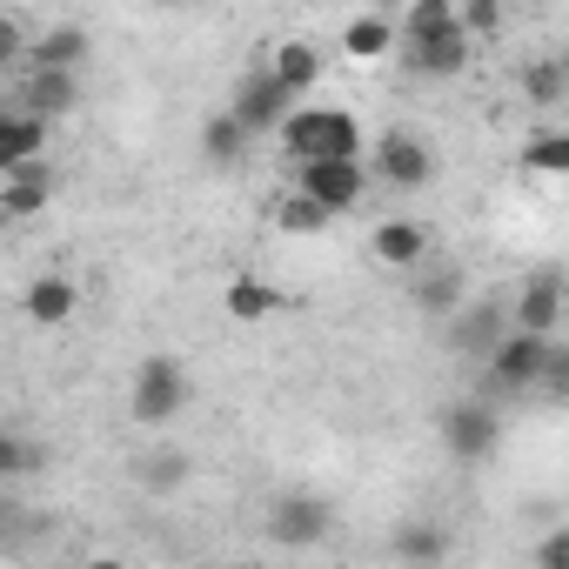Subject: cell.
I'll return each mask as SVG.
<instances>
[{"mask_svg": "<svg viewBox=\"0 0 569 569\" xmlns=\"http://www.w3.org/2000/svg\"><path fill=\"white\" fill-rule=\"evenodd\" d=\"M456 21H462V34H469V41H482V34H496V28H502V8H496V0H469V8H456Z\"/></svg>", "mask_w": 569, "mask_h": 569, "instance_id": "cell-30", "label": "cell"}, {"mask_svg": "<svg viewBox=\"0 0 569 569\" xmlns=\"http://www.w3.org/2000/svg\"><path fill=\"white\" fill-rule=\"evenodd\" d=\"M54 569H74V562H54Z\"/></svg>", "mask_w": 569, "mask_h": 569, "instance_id": "cell-36", "label": "cell"}, {"mask_svg": "<svg viewBox=\"0 0 569 569\" xmlns=\"http://www.w3.org/2000/svg\"><path fill=\"white\" fill-rule=\"evenodd\" d=\"M369 248L382 268H416V261H429V228L422 221H382Z\"/></svg>", "mask_w": 569, "mask_h": 569, "instance_id": "cell-16", "label": "cell"}, {"mask_svg": "<svg viewBox=\"0 0 569 569\" xmlns=\"http://www.w3.org/2000/svg\"><path fill=\"white\" fill-rule=\"evenodd\" d=\"M462 21H456V0H416V8L402 14V48H429V41H442V34H456Z\"/></svg>", "mask_w": 569, "mask_h": 569, "instance_id": "cell-20", "label": "cell"}, {"mask_svg": "<svg viewBox=\"0 0 569 569\" xmlns=\"http://www.w3.org/2000/svg\"><path fill=\"white\" fill-rule=\"evenodd\" d=\"M141 482H148L154 496H174V489L188 482V456H174V449H168V456H148V462H141Z\"/></svg>", "mask_w": 569, "mask_h": 569, "instance_id": "cell-28", "label": "cell"}, {"mask_svg": "<svg viewBox=\"0 0 569 569\" xmlns=\"http://www.w3.org/2000/svg\"><path fill=\"white\" fill-rule=\"evenodd\" d=\"M268 68H274V81L289 88L296 101L322 88V48H316V41H281V48L268 54Z\"/></svg>", "mask_w": 569, "mask_h": 569, "instance_id": "cell-12", "label": "cell"}, {"mask_svg": "<svg viewBox=\"0 0 569 569\" xmlns=\"http://www.w3.org/2000/svg\"><path fill=\"white\" fill-rule=\"evenodd\" d=\"M509 322H516L522 336H549V329L562 322V274H556V268H536V274L522 281V296H516Z\"/></svg>", "mask_w": 569, "mask_h": 569, "instance_id": "cell-9", "label": "cell"}, {"mask_svg": "<svg viewBox=\"0 0 569 569\" xmlns=\"http://www.w3.org/2000/svg\"><path fill=\"white\" fill-rule=\"evenodd\" d=\"M549 402H569V342H556V356H549V369H542V382H536Z\"/></svg>", "mask_w": 569, "mask_h": 569, "instance_id": "cell-31", "label": "cell"}, {"mask_svg": "<svg viewBox=\"0 0 569 569\" xmlns=\"http://www.w3.org/2000/svg\"><path fill=\"white\" fill-rule=\"evenodd\" d=\"M28 54H34V74H74L88 54V28H48Z\"/></svg>", "mask_w": 569, "mask_h": 569, "instance_id": "cell-19", "label": "cell"}, {"mask_svg": "<svg viewBox=\"0 0 569 569\" xmlns=\"http://www.w3.org/2000/svg\"><path fill=\"white\" fill-rule=\"evenodd\" d=\"M522 161H529L536 174H569V134H556V128H542V134H529V148H522Z\"/></svg>", "mask_w": 569, "mask_h": 569, "instance_id": "cell-27", "label": "cell"}, {"mask_svg": "<svg viewBox=\"0 0 569 569\" xmlns=\"http://www.w3.org/2000/svg\"><path fill=\"white\" fill-rule=\"evenodd\" d=\"M181 402H188V376H181V362L148 356V362L134 369V389H128L134 422H141V429H168V422L181 416Z\"/></svg>", "mask_w": 569, "mask_h": 569, "instance_id": "cell-3", "label": "cell"}, {"mask_svg": "<svg viewBox=\"0 0 569 569\" xmlns=\"http://www.w3.org/2000/svg\"><path fill=\"white\" fill-rule=\"evenodd\" d=\"M221 309H228V322H268V316L281 309V296L268 289L261 274H228V289H221Z\"/></svg>", "mask_w": 569, "mask_h": 569, "instance_id": "cell-17", "label": "cell"}, {"mask_svg": "<svg viewBox=\"0 0 569 569\" xmlns=\"http://www.w3.org/2000/svg\"><path fill=\"white\" fill-rule=\"evenodd\" d=\"M416 302H422V316H462V274L456 268H436L429 281H422V289H416Z\"/></svg>", "mask_w": 569, "mask_h": 569, "instance_id": "cell-26", "label": "cell"}, {"mask_svg": "<svg viewBox=\"0 0 569 569\" xmlns=\"http://www.w3.org/2000/svg\"><path fill=\"white\" fill-rule=\"evenodd\" d=\"M296 108H302V101L274 81V68H268V61H261L254 74H241V88H234V101H228V114H234L254 141H261V134H281Z\"/></svg>", "mask_w": 569, "mask_h": 569, "instance_id": "cell-2", "label": "cell"}, {"mask_svg": "<svg viewBox=\"0 0 569 569\" xmlns=\"http://www.w3.org/2000/svg\"><path fill=\"white\" fill-rule=\"evenodd\" d=\"M21 309H28V322L61 329V322L74 316V281H68V274H34L28 296H21Z\"/></svg>", "mask_w": 569, "mask_h": 569, "instance_id": "cell-14", "label": "cell"}, {"mask_svg": "<svg viewBox=\"0 0 569 569\" xmlns=\"http://www.w3.org/2000/svg\"><path fill=\"white\" fill-rule=\"evenodd\" d=\"M248 148H254V134H248L228 108L201 121V154H208L214 168H241V161H248Z\"/></svg>", "mask_w": 569, "mask_h": 569, "instance_id": "cell-18", "label": "cell"}, {"mask_svg": "<svg viewBox=\"0 0 569 569\" xmlns=\"http://www.w3.org/2000/svg\"><path fill=\"white\" fill-rule=\"evenodd\" d=\"M509 336H516V322H509L502 309H489V302H482V309H462V316L449 322L456 356H469V362H482V369H489V356H496Z\"/></svg>", "mask_w": 569, "mask_h": 569, "instance_id": "cell-10", "label": "cell"}, {"mask_svg": "<svg viewBox=\"0 0 569 569\" xmlns=\"http://www.w3.org/2000/svg\"><path fill=\"white\" fill-rule=\"evenodd\" d=\"M549 356H556V342H549V336H522V329H516V336L489 356V369H482V376H489V396L536 389V382H542V369H549Z\"/></svg>", "mask_w": 569, "mask_h": 569, "instance_id": "cell-6", "label": "cell"}, {"mask_svg": "<svg viewBox=\"0 0 569 569\" xmlns=\"http://www.w3.org/2000/svg\"><path fill=\"white\" fill-rule=\"evenodd\" d=\"M496 442H502V416H496V402L462 396V402L442 409V449H449L456 462H482Z\"/></svg>", "mask_w": 569, "mask_h": 569, "instance_id": "cell-4", "label": "cell"}, {"mask_svg": "<svg viewBox=\"0 0 569 569\" xmlns=\"http://www.w3.org/2000/svg\"><path fill=\"white\" fill-rule=\"evenodd\" d=\"M41 148H48V121H34V114H21V108L0 114V174L41 161Z\"/></svg>", "mask_w": 569, "mask_h": 569, "instance_id": "cell-13", "label": "cell"}, {"mask_svg": "<svg viewBox=\"0 0 569 569\" xmlns=\"http://www.w3.org/2000/svg\"><path fill=\"white\" fill-rule=\"evenodd\" d=\"M396 556L416 562V569H429V562L449 556V529H442V522H402V529H396Z\"/></svg>", "mask_w": 569, "mask_h": 569, "instance_id": "cell-22", "label": "cell"}, {"mask_svg": "<svg viewBox=\"0 0 569 569\" xmlns=\"http://www.w3.org/2000/svg\"><path fill=\"white\" fill-rule=\"evenodd\" d=\"M562 88H569V68H562L556 54H542V61L522 68V94H529V108H556Z\"/></svg>", "mask_w": 569, "mask_h": 569, "instance_id": "cell-25", "label": "cell"}, {"mask_svg": "<svg viewBox=\"0 0 569 569\" xmlns=\"http://www.w3.org/2000/svg\"><path fill=\"white\" fill-rule=\"evenodd\" d=\"M274 141L296 154V168H309V161H362V128H356L349 108H296Z\"/></svg>", "mask_w": 569, "mask_h": 569, "instance_id": "cell-1", "label": "cell"}, {"mask_svg": "<svg viewBox=\"0 0 569 569\" xmlns=\"http://www.w3.org/2000/svg\"><path fill=\"white\" fill-rule=\"evenodd\" d=\"M296 188L316 194L329 214H349L369 194V168L362 161H309V168H296Z\"/></svg>", "mask_w": 569, "mask_h": 569, "instance_id": "cell-8", "label": "cell"}, {"mask_svg": "<svg viewBox=\"0 0 569 569\" xmlns=\"http://www.w3.org/2000/svg\"><path fill=\"white\" fill-rule=\"evenodd\" d=\"M376 181H389V188H402V194L429 188V181H436V148H429L416 128H389V134L376 141Z\"/></svg>", "mask_w": 569, "mask_h": 569, "instance_id": "cell-5", "label": "cell"}, {"mask_svg": "<svg viewBox=\"0 0 569 569\" xmlns=\"http://www.w3.org/2000/svg\"><path fill=\"white\" fill-rule=\"evenodd\" d=\"M329 221H336V214H329V208H322L316 194H302V188L274 201V228H281V234H322Z\"/></svg>", "mask_w": 569, "mask_h": 569, "instance_id": "cell-23", "label": "cell"}, {"mask_svg": "<svg viewBox=\"0 0 569 569\" xmlns=\"http://www.w3.org/2000/svg\"><path fill=\"white\" fill-rule=\"evenodd\" d=\"M329 529H336V509H329L322 496H281V502L268 509V536H274L281 549H316Z\"/></svg>", "mask_w": 569, "mask_h": 569, "instance_id": "cell-7", "label": "cell"}, {"mask_svg": "<svg viewBox=\"0 0 569 569\" xmlns=\"http://www.w3.org/2000/svg\"><path fill=\"white\" fill-rule=\"evenodd\" d=\"M389 48H396V21H382V14H356L342 28V54H356V61H376Z\"/></svg>", "mask_w": 569, "mask_h": 569, "instance_id": "cell-24", "label": "cell"}, {"mask_svg": "<svg viewBox=\"0 0 569 569\" xmlns=\"http://www.w3.org/2000/svg\"><path fill=\"white\" fill-rule=\"evenodd\" d=\"M28 469H41V449L34 442H21V436H0V476H28Z\"/></svg>", "mask_w": 569, "mask_h": 569, "instance_id": "cell-29", "label": "cell"}, {"mask_svg": "<svg viewBox=\"0 0 569 569\" xmlns=\"http://www.w3.org/2000/svg\"><path fill=\"white\" fill-rule=\"evenodd\" d=\"M469 54H476V41L456 28V34H442V41H429V48H409L402 61L416 68V74H429V81H456L462 68H469Z\"/></svg>", "mask_w": 569, "mask_h": 569, "instance_id": "cell-15", "label": "cell"}, {"mask_svg": "<svg viewBox=\"0 0 569 569\" xmlns=\"http://www.w3.org/2000/svg\"><path fill=\"white\" fill-rule=\"evenodd\" d=\"M68 108H74V74H28V88H21V114L54 121V114H68Z\"/></svg>", "mask_w": 569, "mask_h": 569, "instance_id": "cell-21", "label": "cell"}, {"mask_svg": "<svg viewBox=\"0 0 569 569\" xmlns=\"http://www.w3.org/2000/svg\"><path fill=\"white\" fill-rule=\"evenodd\" d=\"M81 569H128L121 556H94V562H81Z\"/></svg>", "mask_w": 569, "mask_h": 569, "instance_id": "cell-34", "label": "cell"}, {"mask_svg": "<svg viewBox=\"0 0 569 569\" xmlns=\"http://www.w3.org/2000/svg\"><path fill=\"white\" fill-rule=\"evenodd\" d=\"M14 54H21V21L0 14V61H14Z\"/></svg>", "mask_w": 569, "mask_h": 569, "instance_id": "cell-33", "label": "cell"}, {"mask_svg": "<svg viewBox=\"0 0 569 569\" xmlns=\"http://www.w3.org/2000/svg\"><path fill=\"white\" fill-rule=\"evenodd\" d=\"M234 569H261V562H234Z\"/></svg>", "mask_w": 569, "mask_h": 569, "instance_id": "cell-35", "label": "cell"}, {"mask_svg": "<svg viewBox=\"0 0 569 569\" xmlns=\"http://www.w3.org/2000/svg\"><path fill=\"white\" fill-rule=\"evenodd\" d=\"M48 201H54V168H48V161H28V168H8V174H0V214L28 221V214H41Z\"/></svg>", "mask_w": 569, "mask_h": 569, "instance_id": "cell-11", "label": "cell"}, {"mask_svg": "<svg viewBox=\"0 0 569 569\" xmlns=\"http://www.w3.org/2000/svg\"><path fill=\"white\" fill-rule=\"evenodd\" d=\"M536 569H569V522L536 536Z\"/></svg>", "mask_w": 569, "mask_h": 569, "instance_id": "cell-32", "label": "cell"}]
</instances>
